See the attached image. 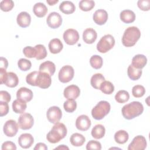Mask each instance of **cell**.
I'll list each match as a JSON object with an SVG mask.
<instances>
[{
	"label": "cell",
	"mask_w": 150,
	"mask_h": 150,
	"mask_svg": "<svg viewBox=\"0 0 150 150\" xmlns=\"http://www.w3.org/2000/svg\"><path fill=\"white\" fill-rule=\"evenodd\" d=\"M67 130L65 125L61 122H57L52 128L51 130L47 133V140L52 144L59 142L63 139L67 135Z\"/></svg>",
	"instance_id": "1"
},
{
	"label": "cell",
	"mask_w": 150,
	"mask_h": 150,
	"mask_svg": "<svg viewBox=\"0 0 150 150\" xmlns=\"http://www.w3.org/2000/svg\"><path fill=\"white\" fill-rule=\"evenodd\" d=\"M144 111L143 105L139 101H132L123 106L121 110L123 117L127 120L133 119Z\"/></svg>",
	"instance_id": "2"
},
{
	"label": "cell",
	"mask_w": 150,
	"mask_h": 150,
	"mask_svg": "<svg viewBox=\"0 0 150 150\" xmlns=\"http://www.w3.org/2000/svg\"><path fill=\"white\" fill-rule=\"evenodd\" d=\"M141 37L139 29L135 26H131L125 29L122 38V45L125 47H132L135 45Z\"/></svg>",
	"instance_id": "3"
},
{
	"label": "cell",
	"mask_w": 150,
	"mask_h": 150,
	"mask_svg": "<svg viewBox=\"0 0 150 150\" xmlns=\"http://www.w3.org/2000/svg\"><path fill=\"white\" fill-rule=\"evenodd\" d=\"M111 109L110 103L106 101H100L92 109V117L97 120L103 119L107 115Z\"/></svg>",
	"instance_id": "4"
},
{
	"label": "cell",
	"mask_w": 150,
	"mask_h": 150,
	"mask_svg": "<svg viewBox=\"0 0 150 150\" xmlns=\"http://www.w3.org/2000/svg\"><path fill=\"white\" fill-rule=\"evenodd\" d=\"M115 45V39L111 35H105L103 36L97 45V50L102 53H105L111 49Z\"/></svg>",
	"instance_id": "5"
},
{
	"label": "cell",
	"mask_w": 150,
	"mask_h": 150,
	"mask_svg": "<svg viewBox=\"0 0 150 150\" xmlns=\"http://www.w3.org/2000/svg\"><path fill=\"white\" fill-rule=\"evenodd\" d=\"M74 69L69 65L63 66L60 70L58 74L59 80L63 83H66L71 81L74 77Z\"/></svg>",
	"instance_id": "6"
},
{
	"label": "cell",
	"mask_w": 150,
	"mask_h": 150,
	"mask_svg": "<svg viewBox=\"0 0 150 150\" xmlns=\"http://www.w3.org/2000/svg\"><path fill=\"white\" fill-rule=\"evenodd\" d=\"M34 124V119L32 115L27 112L22 114L18 118L19 127L23 130L30 129Z\"/></svg>",
	"instance_id": "7"
},
{
	"label": "cell",
	"mask_w": 150,
	"mask_h": 150,
	"mask_svg": "<svg viewBox=\"0 0 150 150\" xmlns=\"http://www.w3.org/2000/svg\"><path fill=\"white\" fill-rule=\"evenodd\" d=\"M51 83L52 79L51 76L49 74L39 71L35 82L36 86L41 88H47L50 86Z\"/></svg>",
	"instance_id": "8"
},
{
	"label": "cell",
	"mask_w": 150,
	"mask_h": 150,
	"mask_svg": "<svg viewBox=\"0 0 150 150\" xmlns=\"http://www.w3.org/2000/svg\"><path fill=\"white\" fill-rule=\"evenodd\" d=\"M46 117L50 122L56 124L62 118V112L59 107L57 106H52L47 110Z\"/></svg>",
	"instance_id": "9"
},
{
	"label": "cell",
	"mask_w": 150,
	"mask_h": 150,
	"mask_svg": "<svg viewBox=\"0 0 150 150\" xmlns=\"http://www.w3.org/2000/svg\"><path fill=\"white\" fill-rule=\"evenodd\" d=\"M146 141L142 135H138L134 138L128 147V150H144L146 147Z\"/></svg>",
	"instance_id": "10"
},
{
	"label": "cell",
	"mask_w": 150,
	"mask_h": 150,
	"mask_svg": "<svg viewBox=\"0 0 150 150\" xmlns=\"http://www.w3.org/2000/svg\"><path fill=\"white\" fill-rule=\"evenodd\" d=\"M19 125L13 120H9L6 121L4 125V132L8 137H14L18 132Z\"/></svg>",
	"instance_id": "11"
},
{
	"label": "cell",
	"mask_w": 150,
	"mask_h": 150,
	"mask_svg": "<svg viewBox=\"0 0 150 150\" xmlns=\"http://www.w3.org/2000/svg\"><path fill=\"white\" fill-rule=\"evenodd\" d=\"M46 22L50 28L52 29H56L62 25V18L59 13L53 12L50 13L47 16Z\"/></svg>",
	"instance_id": "12"
},
{
	"label": "cell",
	"mask_w": 150,
	"mask_h": 150,
	"mask_svg": "<svg viewBox=\"0 0 150 150\" xmlns=\"http://www.w3.org/2000/svg\"><path fill=\"white\" fill-rule=\"evenodd\" d=\"M63 37L66 43L69 45H73L78 42L79 34L76 30L69 29L64 32Z\"/></svg>",
	"instance_id": "13"
},
{
	"label": "cell",
	"mask_w": 150,
	"mask_h": 150,
	"mask_svg": "<svg viewBox=\"0 0 150 150\" xmlns=\"http://www.w3.org/2000/svg\"><path fill=\"white\" fill-rule=\"evenodd\" d=\"M91 124V120L86 115H81L77 117L76 121V127L80 131H85L89 129Z\"/></svg>",
	"instance_id": "14"
},
{
	"label": "cell",
	"mask_w": 150,
	"mask_h": 150,
	"mask_svg": "<svg viewBox=\"0 0 150 150\" xmlns=\"http://www.w3.org/2000/svg\"><path fill=\"white\" fill-rule=\"evenodd\" d=\"M80 94V90L77 86L72 84L67 86L64 90L63 94L66 98L68 100H75Z\"/></svg>",
	"instance_id": "15"
},
{
	"label": "cell",
	"mask_w": 150,
	"mask_h": 150,
	"mask_svg": "<svg viewBox=\"0 0 150 150\" xmlns=\"http://www.w3.org/2000/svg\"><path fill=\"white\" fill-rule=\"evenodd\" d=\"M34 142L33 136L30 134L25 133L21 134L18 138V144L20 146L24 149L30 148Z\"/></svg>",
	"instance_id": "16"
},
{
	"label": "cell",
	"mask_w": 150,
	"mask_h": 150,
	"mask_svg": "<svg viewBox=\"0 0 150 150\" xmlns=\"http://www.w3.org/2000/svg\"><path fill=\"white\" fill-rule=\"evenodd\" d=\"M93 21L99 25H103L107 22L108 19V13L106 11L100 9L97 10L93 14Z\"/></svg>",
	"instance_id": "17"
},
{
	"label": "cell",
	"mask_w": 150,
	"mask_h": 150,
	"mask_svg": "<svg viewBox=\"0 0 150 150\" xmlns=\"http://www.w3.org/2000/svg\"><path fill=\"white\" fill-rule=\"evenodd\" d=\"M16 97L25 102H29L33 98V92L26 87H21L16 92Z\"/></svg>",
	"instance_id": "18"
},
{
	"label": "cell",
	"mask_w": 150,
	"mask_h": 150,
	"mask_svg": "<svg viewBox=\"0 0 150 150\" xmlns=\"http://www.w3.org/2000/svg\"><path fill=\"white\" fill-rule=\"evenodd\" d=\"M16 21L18 25L21 28H26L30 23V15L26 12H21L17 16Z\"/></svg>",
	"instance_id": "19"
},
{
	"label": "cell",
	"mask_w": 150,
	"mask_h": 150,
	"mask_svg": "<svg viewBox=\"0 0 150 150\" xmlns=\"http://www.w3.org/2000/svg\"><path fill=\"white\" fill-rule=\"evenodd\" d=\"M97 37L96 31L92 28H87L83 32V39L84 42L87 44L93 43Z\"/></svg>",
	"instance_id": "20"
},
{
	"label": "cell",
	"mask_w": 150,
	"mask_h": 150,
	"mask_svg": "<svg viewBox=\"0 0 150 150\" xmlns=\"http://www.w3.org/2000/svg\"><path fill=\"white\" fill-rule=\"evenodd\" d=\"M19 83V79L17 75L13 72H8L5 78L4 81V84H5L7 87L13 88L18 86Z\"/></svg>",
	"instance_id": "21"
},
{
	"label": "cell",
	"mask_w": 150,
	"mask_h": 150,
	"mask_svg": "<svg viewBox=\"0 0 150 150\" xmlns=\"http://www.w3.org/2000/svg\"><path fill=\"white\" fill-rule=\"evenodd\" d=\"M147 63V59L144 54H137L132 59V65L139 69H142L145 67Z\"/></svg>",
	"instance_id": "22"
},
{
	"label": "cell",
	"mask_w": 150,
	"mask_h": 150,
	"mask_svg": "<svg viewBox=\"0 0 150 150\" xmlns=\"http://www.w3.org/2000/svg\"><path fill=\"white\" fill-rule=\"evenodd\" d=\"M39 71L44 72L49 74L50 76H53L56 70L55 64L51 61H46L40 64L39 68Z\"/></svg>",
	"instance_id": "23"
},
{
	"label": "cell",
	"mask_w": 150,
	"mask_h": 150,
	"mask_svg": "<svg viewBox=\"0 0 150 150\" xmlns=\"http://www.w3.org/2000/svg\"><path fill=\"white\" fill-rule=\"evenodd\" d=\"M63 45L59 39L54 38L52 39L49 43V49L52 53H59L63 49Z\"/></svg>",
	"instance_id": "24"
},
{
	"label": "cell",
	"mask_w": 150,
	"mask_h": 150,
	"mask_svg": "<svg viewBox=\"0 0 150 150\" xmlns=\"http://www.w3.org/2000/svg\"><path fill=\"white\" fill-rule=\"evenodd\" d=\"M120 16L121 20L125 23H132L135 19V13L129 9H126L121 11Z\"/></svg>",
	"instance_id": "25"
},
{
	"label": "cell",
	"mask_w": 150,
	"mask_h": 150,
	"mask_svg": "<svg viewBox=\"0 0 150 150\" xmlns=\"http://www.w3.org/2000/svg\"><path fill=\"white\" fill-rule=\"evenodd\" d=\"M59 9L61 12L65 14L73 13L76 9V6L74 4L69 1H63L59 5Z\"/></svg>",
	"instance_id": "26"
},
{
	"label": "cell",
	"mask_w": 150,
	"mask_h": 150,
	"mask_svg": "<svg viewBox=\"0 0 150 150\" xmlns=\"http://www.w3.org/2000/svg\"><path fill=\"white\" fill-rule=\"evenodd\" d=\"M33 11L36 16L38 18H42L47 13V8L43 3L38 2L34 5Z\"/></svg>",
	"instance_id": "27"
},
{
	"label": "cell",
	"mask_w": 150,
	"mask_h": 150,
	"mask_svg": "<svg viewBox=\"0 0 150 150\" xmlns=\"http://www.w3.org/2000/svg\"><path fill=\"white\" fill-rule=\"evenodd\" d=\"M12 106L13 111L17 114L23 113L27 107L26 102L20 99H16L14 100L12 103Z\"/></svg>",
	"instance_id": "28"
},
{
	"label": "cell",
	"mask_w": 150,
	"mask_h": 150,
	"mask_svg": "<svg viewBox=\"0 0 150 150\" xmlns=\"http://www.w3.org/2000/svg\"><path fill=\"white\" fill-rule=\"evenodd\" d=\"M85 137L79 133H74L72 134L70 138V143L74 146H82L85 142Z\"/></svg>",
	"instance_id": "29"
},
{
	"label": "cell",
	"mask_w": 150,
	"mask_h": 150,
	"mask_svg": "<svg viewBox=\"0 0 150 150\" xmlns=\"http://www.w3.org/2000/svg\"><path fill=\"white\" fill-rule=\"evenodd\" d=\"M105 133V129L104 127L101 124H97L95 125L91 132L92 137L95 139L102 138Z\"/></svg>",
	"instance_id": "30"
},
{
	"label": "cell",
	"mask_w": 150,
	"mask_h": 150,
	"mask_svg": "<svg viewBox=\"0 0 150 150\" xmlns=\"http://www.w3.org/2000/svg\"><path fill=\"white\" fill-rule=\"evenodd\" d=\"M142 70L134 67L132 64H130L127 70V73L129 78L132 80H138L142 75Z\"/></svg>",
	"instance_id": "31"
},
{
	"label": "cell",
	"mask_w": 150,
	"mask_h": 150,
	"mask_svg": "<svg viewBox=\"0 0 150 150\" xmlns=\"http://www.w3.org/2000/svg\"><path fill=\"white\" fill-rule=\"evenodd\" d=\"M105 81V78L101 73L94 74L91 78L90 83L93 87L95 89H99L102 83Z\"/></svg>",
	"instance_id": "32"
},
{
	"label": "cell",
	"mask_w": 150,
	"mask_h": 150,
	"mask_svg": "<svg viewBox=\"0 0 150 150\" xmlns=\"http://www.w3.org/2000/svg\"><path fill=\"white\" fill-rule=\"evenodd\" d=\"M129 135L127 131L124 130H119L114 134V139L119 144H125L128 139Z\"/></svg>",
	"instance_id": "33"
},
{
	"label": "cell",
	"mask_w": 150,
	"mask_h": 150,
	"mask_svg": "<svg viewBox=\"0 0 150 150\" xmlns=\"http://www.w3.org/2000/svg\"><path fill=\"white\" fill-rule=\"evenodd\" d=\"M129 98V94L128 92L125 90H120L115 96V99L118 103H124L128 101Z\"/></svg>",
	"instance_id": "34"
},
{
	"label": "cell",
	"mask_w": 150,
	"mask_h": 150,
	"mask_svg": "<svg viewBox=\"0 0 150 150\" xmlns=\"http://www.w3.org/2000/svg\"><path fill=\"white\" fill-rule=\"evenodd\" d=\"M100 90L105 94H111L114 91V86L109 81H104L100 87Z\"/></svg>",
	"instance_id": "35"
},
{
	"label": "cell",
	"mask_w": 150,
	"mask_h": 150,
	"mask_svg": "<svg viewBox=\"0 0 150 150\" xmlns=\"http://www.w3.org/2000/svg\"><path fill=\"white\" fill-rule=\"evenodd\" d=\"M90 63L93 68L95 69H99L103 66V59L98 55H93L90 59Z\"/></svg>",
	"instance_id": "36"
},
{
	"label": "cell",
	"mask_w": 150,
	"mask_h": 150,
	"mask_svg": "<svg viewBox=\"0 0 150 150\" xmlns=\"http://www.w3.org/2000/svg\"><path fill=\"white\" fill-rule=\"evenodd\" d=\"M95 5L93 0H82L79 2V8L83 11H89L91 10Z\"/></svg>",
	"instance_id": "37"
},
{
	"label": "cell",
	"mask_w": 150,
	"mask_h": 150,
	"mask_svg": "<svg viewBox=\"0 0 150 150\" xmlns=\"http://www.w3.org/2000/svg\"><path fill=\"white\" fill-rule=\"evenodd\" d=\"M36 50V59L37 60H42L45 59L47 54L46 47L43 45H37L35 46Z\"/></svg>",
	"instance_id": "38"
},
{
	"label": "cell",
	"mask_w": 150,
	"mask_h": 150,
	"mask_svg": "<svg viewBox=\"0 0 150 150\" xmlns=\"http://www.w3.org/2000/svg\"><path fill=\"white\" fill-rule=\"evenodd\" d=\"M63 107L67 112H73L77 108V103L74 100H67L64 103Z\"/></svg>",
	"instance_id": "39"
},
{
	"label": "cell",
	"mask_w": 150,
	"mask_h": 150,
	"mask_svg": "<svg viewBox=\"0 0 150 150\" xmlns=\"http://www.w3.org/2000/svg\"><path fill=\"white\" fill-rule=\"evenodd\" d=\"M132 93L134 97L136 98H139L145 94V89L143 86L135 85L132 87Z\"/></svg>",
	"instance_id": "40"
},
{
	"label": "cell",
	"mask_w": 150,
	"mask_h": 150,
	"mask_svg": "<svg viewBox=\"0 0 150 150\" xmlns=\"http://www.w3.org/2000/svg\"><path fill=\"white\" fill-rule=\"evenodd\" d=\"M18 66L21 70L28 71L31 68L32 63L30 60L22 58L18 62Z\"/></svg>",
	"instance_id": "41"
},
{
	"label": "cell",
	"mask_w": 150,
	"mask_h": 150,
	"mask_svg": "<svg viewBox=\"0 0 150 150\" xmlns=\"http://www.w3.org/2000/svg\"><path fill=\"white\" fill-rule=\"evenodd\" d=\"M14 6V2L12 0H3L0 3V8L2 11L8 12Z\"/></svg>",
	"instance_id": "42"
},
{
	"label": "cell",
	"mask_w": 150,
	"mask_h": 150,
	"mask_svg": "<svg viewBox=\"0 0 150 150\" xmlns=\"http://www.w3.org/2000/svg\"><path fill=\"white\" fill-rule=\"evenodd\" d=\"M23 53L24 55L28 58H33L36 56V50L35 47L31 46H26L23 49Z\"/></svg>",
	"instance_id": "43"
},
{
	"label": "cell",
	"mask_w": 150,
	"mask_h": 150,
	"mask_svg": "<svg viewBox=\"0 0 150 150\" xmlns=\"http://www.w3.org/2000/svg\"><path fill=\"white\" fill-rule=\"evenodd\" d=\"M39 73V71H34L32 72H30L29 74H28L26 77V83L32 86H36L35 82L36 80V77Z\"/></svg>",
	"instance_id": "44"
},
{
	"label": "cell",
	"mask_w": 150,
	"mask_h": 150,
	"mask_svg": "<svg viewBox=\"0 0 150 150\" xmlns=\"http://www.w3.org/2000/svg\"><path fill=\"white\" fill-rule=\"evenodd\" d=\"M86 149L87 150H90V149L100 150L101 149V145L100 142L98 141L90 140L87 144Z\"/></svg>",
	"instance_id": "45"
},
{
	"label": "cell",
	"mask_w": 150,
	"mask_h": 150,
	"mask_svg": "<svg viewBox=\"0 0 150 150\" xmlns=\"http://www.w3.org/2000/svg\"><path fill=\"white\" fill-rule=\"evenodd\" d=\"M138 8L144 11H148L150 9V1L149 0H139L137 2Z\"/></svg>",
	"instance_id": "46"
},
{
	"label": "cell",
	"mask_w": 150,
	"mask_h": 150,
	"mask_svg": "<svg viewBox=\"0 0 150 150\" xmlns=\"http://www.w3.org/2000/svg\"><path fill=\"white\" fill-rule=\"evenodd\" d=\"M9 111V105L8 103L0 101V115L3 117L6 115Z\"/></svg>",
	"instance_id": "47"
},
{
	"label": "cell",
	"mask_w": 150,
	"mask_h": 150,
	"mask_svg": "<svg viewBox=\"0 0 150 150\" xmlns=\"http://www.w3.org/2000/svg\"><path fill=\"white\" fill-rule=\"evenodd\" d=\"M11 98V95L6 91L2 90L0 91V101L8 103Z\"/></svg>",
	"instance_id": "48"
},
{
	"label": "cell",
	"mask_w": 150,
	"mask_h": 150,
	"mask_svg": "<svg viewBox=\"0 0 150 150\" xmlns=\"http://www.w3.org/2000/svg\"><path fill=\"white\" fill-rule=\"evenodd\" d=\"M2 149H16V145L11 141H5L2 145Z\"/></svg>",
	"instance_id": "49"
},
{
	"label": "cell",
	"mask_w": 150,
	"mask_h": 150,
	"mask_svg": "<svg viewBox=\"0 0 150 150\" xmlns=\"http://www.w3.org/2000/svg\"><path fill=\"white\" fill-rule=\"evenodd\" d=\"M7 74V72L6 71V69L0 68V81L1 84H4V81L5 80V78Z\"/></svg>",
	"instance_id": "50"
},
{
	"label": "cell",
	"mask_w": 150,
	"mask_h": 150,
	"mask_svg": "<svg viewBox=\"0 0 150 150\" xmlns=\"http://www.w3.org/2000/svg\"><path fill=\"white\" fill-rule=\"evenodd\" d=\"M33 149L34 150H46L47 149V147L45 144L39 142L36 145Z\"/></svg>",
	"instance_id": "51"
},
{
	"label": "cell",
	"mask_w": 150,
	"mask_h": 150,
	"mask_svg": "<svg viewBox=\"0 0 150 150\" xmlns=\"http://www.w3.org/2000/svg\"><path fill=\"white\" fill-rule=\"evenodd\" d=\"M8 63L7 60L4 57H1V68L6 69V68L8 67Z\"/></svg>",
	"instance_id": "52"
},
{
	"label": "cell",
	"mask_w": 150,
	"mask_h": 150,
	"mask_svg": "<svg viewBox=\"0 0 150 150\" xmlns=\"http://www.w3.org/2000/svg\"><path fill=\"white\" fill-rule=\"evenodd\" d=\"M55 149H69V148L64 145H61L55 148Z\"/></svg>",
	"instance_id": "53"
},
{
	"label": "cell",
	"mask_w": 150,
	"mask_h": 150,
	"mask_svg": "<svg viewBox=\"0 0 150 150\" xmlns=\"http://www.w3.org/2000/svg\"><path fill=\"white\" fill-rule=\"evenodd\" d=\"M46 2H47V4H49V5H54L55 4H57L58 2H59V1L58 0H54V1H46Z\"/></svg>",
	"instance_id": "54"
}]
</instances>
